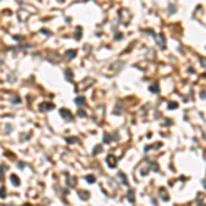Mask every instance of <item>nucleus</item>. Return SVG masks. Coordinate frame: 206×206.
Segmentation results:
<instances>
[{"mask_svg":"<svg viewBox=\"0 0 206 206\" xmlns=\"http://www.w3.org/2000/svg\"><path fill=\"white\" fill-rule=\"evenodd\" d=\"M155 41H157V44L159 45V48H162V50H164V48H165V36L161 34V33H159V34H157L155 36Z\"/></svg>","mask_w":206,"mask_h":206,"instance_id":"obj_1","label":"nucleus"},{"mask_svg":"<svg viewBox=\"0 0 206 206\" xmlns=\"http://www.w3.org/2000/svg\"><path fill=\"white\" fill-rule=\"evenodd\" d=\"M106 162H107V165H109L110 168H115V166H117V158L113 157V155H107Z\"/></svg>","mask_w":206,"mask_h":206,"instance_id":"obj_2","label":"nucleus"},{"mask_svg":"<svg viewBox=\"0 0 206 206\" xmlns=\"http://www.w3.org/2000/svg\"><path fill=\"white\" fill-rule=\"evenodd\" d=\"M59 113H61V115L65 118V120H68V121H71V120H73V115H71L70 111H68L66 109H61V110H59Z\"/></svg>","mask_w":206,"mask_h":206,"instance_id":"obj_3","label":"nucleus"},{"mask_svg":"<svg viewBox=\"0 0 206 206\" xmlns=\"http://www.w3.org/2000/svg\"><path fill=\"white\" fill-rule=\"evenodd\" d=\"M40 111H47V110H52L54 109V104L52 103H41L40 106H38Z\"/></svg>","mask_w":206,"mask_h":206,"instance_id":"obj_4","label":"nucleus"},{"mask_svg":"<svg viewBox=\"0 0 206 206\" xmlns=\"http://www.w3.org/2000/svg\"><path fill=\"white\" fill-rule=\"evenodd\" d=\"M78 197L81 198L82 201H87L89 198V192L88 191H78Z\"/></svg>","mask_w":206,"mask_h":206,"instance_id":"obj_5","label":"nucleus"},{"mask_svg":"<svg viewBox=\"0 0 206 206\" xmlns=\"http://www.w3.org/2000/svg\"><path fill=\"white\" fill-rule=\"evenodd\" d=\"M10 180H11V183H12L14 185H19V183H21L17 174H11V179H10Z\"/></svg>","mask_w":206,"mask_h":206,"instance_id":"obj_6","label":"nucleus"},{"mask_svg":"<svg viewBox=\"0 0 206 206\" xmlns=\"http://www.w3.org/2000/svg\"><path fill=\"white\" fill-rule=\"evenodd\" d=\"M128 201L129 202H135V192H133V190L128 191Z\"/></svg>","mask_w":206,"mask_h":206,"instance_id":"obj_7","label":"nucleus"},{"mask_svg":"<svg viewBox=\"0 0 206 206\" xmlns=\"http://www.w3.org/2000/svg\"><path fill=\"white\" fill-rule=\"evenodd\" d=\"M118 177H120V180L124 183V184H125V185H128V180H127V176H125V174H124L122 172H120V173H118Z\"/></svg>","mask_w":206,"mask_h":206,"instance_id":"obj_8","label":"nucleus"},{"mask_svg":"<svg viewBox=\"0 0 206 206\" xmlns=\"http://www.w3.org/2000/svg\"><path fill=\"white\" fill-rule=\"evenodd\" d=\"M150 91L153 92V94H158L159 92V85L158 84H153V85L150 87Z\"/></svg>","mask_w":206,"mask_h":206,"instance_id":"obj_9","label":"nucleus"},{"mask_svg":"<svg viewBox=\"0 0 206 206\" xmlns=\"http://www.w3.org/2000/svg\"><path fill=\"white\" fill-rule=\"evenodd\" d=\"M76 51H74V50H70V51H68V52H66V58H68V59H73L74 58V56H76Z\"/></svg>","mask_w":206,"mask_h":206,"instance_id":"obj_10","label":"nucleus"},{"mask_svg":"<svg viewBox=\"0 0 206 206\" xmlns=\"http://www.w3.org/2000/svg\"><path fill=\"white\" fill-rule=\"evenodd\" d=\"M159 194H161V197L164 198V201H168V199H169V195L166 194V191H165L164 188H161V190H159Z\"/></svg>","mask_w":206,"mask_h":206,"instance_id":"obj_11","label":"nucleus"},{"mask_svg":"<svg viewBox=\"0 0 206 206\" xmlns=\"http://www.w3.org/2000/svg\"><path fill=\"white\" fill-rule=\"evenodd\" d=\"M85 180L88 183H91V184H94L95 181H96V179H95V176H92V174H88V176H85Z\"/></svg>","mask_w":206,"mask_h":206,"instance_id":"obj_12","label":"nucleus"},{"mask_svg":"<svg viewBox=\"0 0 206 206\" xmlns=\"http://www.w3.org/2000/svg\"><path fill=\"white\" fill-rule=\"evenodd\" d=\"M76 103L77 104H78V106H82V104H84V103H85V99H84V98H76Z\"/></svg>","mask_w":206,"mask_h":206,"instance_id":"obj_13","label":"nucleus"},{"mask_svg":"<svg viewBox=\"0 0 206 206\" xmlns=\"http://www.w3.org/2000/svg\"><path fill=\"white\" fill-rule=\"evenodd\" d=\"M65 74H66V78H68L69 81H73V73H71L70 70H66Z\"/></svg>","mask_w":206,"mask_h":206,"instance_id":"obj_14","label":"nucleus"},{"mask_svg":"<svg viewBox=\"0 0 206 206\" xmlns=\"http://www.w3.org/2000/svg\"><path fill=\"white\" fill-rule=\"evenodd\" d=\"M77 140H78L77 137H68V139H66V141H68V143H76Z\"/></svg>","mask_w":206,"mask_h":206,"instance_id":"obj_15","label":"nucleus"},{"mask_svg":"<svg viewBox=\"0 0 206 206\" xmlns=\"http://www.w3.org/2000/svg\"><path fill=\"white\" fill-rule=\"evenodd\" d=\"M77 115H78V117H82V118H84V117H85V111H84V110H78V113H77Z\"/></svg>","mask_w":206,"mask_h":206,"instance_id":"obj_16","label":"nucleus"},{"mask_svg":"<svg viewBox=\"0 0 206 206\" xmlns=\"http://www.w3.org/2000/svg\"><path fill=\"white\" fill-rule=\"evenodd\" d=\"M6 197V190H4V187L1 190H0V198H4Z\"/></svg>","mask_w":206,"mask_h":206,"instance_id":"obj_17","label":"nucleus"},{"mask_svg":"<svg viewBox=\"0 0 206 206\" xmlns=\"http://www.w3.org/2000/svg\"><path fill=\"white\" fill-rule=\"evenodd\" d=\"M168 107H169V109H176V107H177V104H176V103H173V102H172V103H169V104H168Z\"/></svg>","mask_w":206,"mask_h":206,"instance_id":"obj_18","label":"nucleus"},{"mask_svg":"<svg viewBox=\"0 0 206 206\" xmlns=\"http://www.w3.org/2000/svg\"><path fill=\"white\" fill-rule=\"evenodd\" d=\"M77 38H80L81 37V29H80V28H77V36H76Z\"/></svg>","mask_w":206,"mask_h":206,"instance_id":"obj_19","label":"nucleus"},{"mask_svg":"<svg viewBox=\"0 0 206 206\" xmlns=\"http://www.w3.org/2000/svg\"><path fill=\"white\" fill-rule=\"evenodd\" d=\"M110 139H111V137H110L109 135H104V143H107V141H109Z\"/></svg>","mask_w":206,"mask_h":206,"instance_id":"obj_20","label":"nucleus"},{"mask_svg":"<svg viewBox=\"0 0 206 206\" xmlns=\"http://www.w3.org/2000/svg\"><path fill=\"white\" fill-rule=\"evenodd\" d=\"M100 148H102V147H100V146H98V147H96V148H95V150H94V154H96V153H98V151H99V150H100Z\"/></svg>","mask_w":206,"mask_h":206,"instance_id":"obj_21","label":"nucleus"}]
</instances>
